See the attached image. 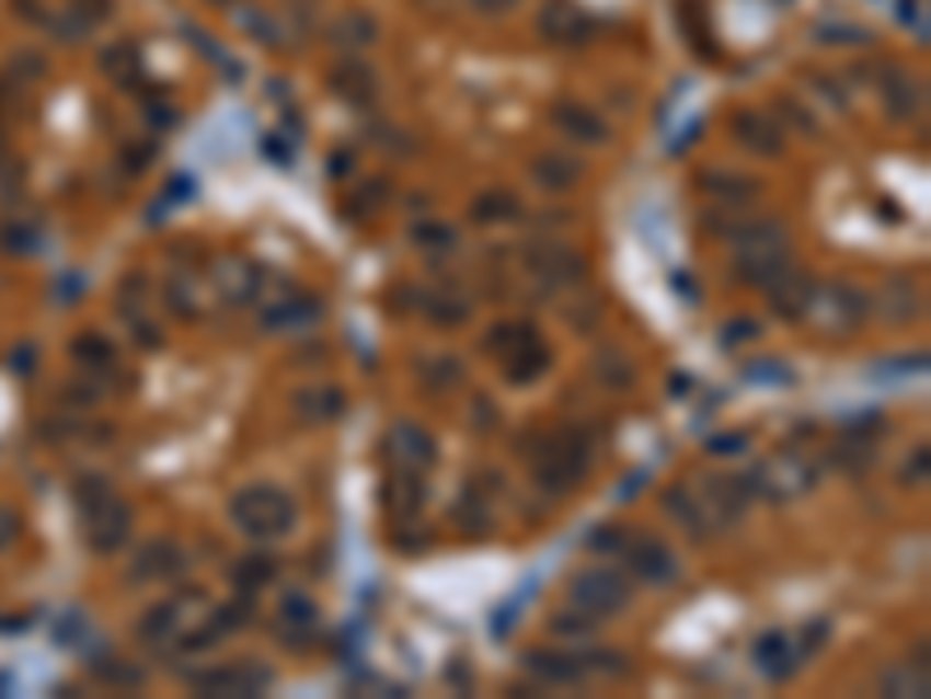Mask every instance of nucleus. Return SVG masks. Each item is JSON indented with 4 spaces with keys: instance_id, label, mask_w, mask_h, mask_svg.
Here are the masks:
<instances>
[{
    "instance_id": "nucleus-1",
    "label": "nucleus",
    "mask_w": 931,
    "mask_h": 699,
    "mask_svg": "<svg viewBox=\"0 0 931 699\" xmlns=\"http://www.w3.org/2000/svg\"><path fill=\"white\" fill-rule=\"evenodd\" d=\"M210 611L215 606L200 593H177L159 606H149L145 620H140V639L154 643V649H168V643H177V649H205V643H215L210 639Z\"/></svg>"
},
{
    "instance_id": "nucleus-2",
    "label": "nucleus",
    "mask_w": 931,
    "mask_h": 699,
    "mask_svg": "<svg viewBox=\"0 0 931 699\" xmlns=\"http://www.w3.org/2000/svg\"><path fill=\"white\" fill-rule=\"evenodd\" d=\"M815 481H819V471L801 452H773V457H763L750 475H745V485H750L755 500H769V504L801 500Z\"/></svg>"
},
{
    "instance_id": "nucleus-3",
    "label": "nucleus",
    "mask_w": 931,
    "mask_h": 699,
    "mask_svg": "<svg viewBox=\"0 0 931 699\" xmlns=\"http://www.w3.org/2000/svg\"><path fill=\"white\" fill-rule=\"evenodd\" d=\"M294 500L285 490H275V485H248L233 500V523L248 531V537L256 541H271V537H285V531L294 527Z\"/></svg>"
},
{
    "instance_id": "nucleus-4",
    "label": "nucleus",
    "mask_w": 931,
    "mask_h": 699,
    "mask_svg": "<svg viewBox=\"0 0 931 699\" xmlns=\"http://www.w3.org/2000/svg\"><path fill=\"white\" fill-rule=\"evenodd\" d=\"M587 467H591V448H587V438L573 434V429L545 438V448L536 452V481L550 494H564L573 485H583Z\"/></svg>"
},
{
    "instance_id": "nucleus-5",
    "label": "nucleus",
    "mask_w": 931,
    "mask_h": 699,
    "mask_svg": "<svg viewBox=\"0 0 931 699\" xmlns=\"http://www.w3.org/2000/svg\"><path fill=\"white\" fill-rule=\"evenodd\" d=\"M806 318L825 331V336H848L866 322V299L857 294L852 285L834 280V285H815L811 289V303H806Z\"/></svg>"
},
{
    "instance_id": "nucleus-6",
    "label": "nucleus",
    "mask_w": 931,
    "mask_h": 699,
    "mask_svg": "<svg viewBox=\"0 0 931 699\" xmlns=\"http://www.w3.org/2000/svg\"><path fill=\"white\" fill-rule=\"evenodd\" d=\"M568 601L583 606L591 616H614L633 601V583L620 574V569H583L568 583Z\"/></svg>"
},
{
    "instance_id": "nucleus-7",
    "label": "nucleus",
    "mask_w": 931,
    "mask_h": 699,
    "mask_svg": "<svg viewBox=\"0 0 931 699\" xmlns=\"http://www.w3.org/2000/svg\"><path fill=\"white\" fill-rule=\"evenodd\" d=\"M527 271L536 275L540 285H550V289H577V280L587 275L583 256H577L573 248H564V243H536V248H527Z\"/></svg>"
},
{
    "instance_id": "nucleus-8",
    "label": "nucleus",
    "mask_w": 931,
    "mask_h": 699,
    "mask_svg": "<svg viewBox=\"0 0 931 699\" xmlns=\"http://www.w3.org/2000/svg\"><path fill=\"white\" fill-rule=\"evenodd\" d=\"M699 504L703 513L713 518V527H726V523H736L745 508H750V485H745V475H713V481H703L699 490Z\"/></svg>"
},
{
    "instance_id": "nucleus-9",
    "label": "nucleus",
    "mask_w": 931,
    "mask_h": 699,
    "mask_svg": "<svg viewBox=\"0 0 931 699\" xmlns=\"http://www.w3.org/2000/svg\"><path fill=\"white\" fill-rule=\"evenodd\" d=\"M633 546H624V560H629V574L639 583H652V587H670L680 578V564L676 555L657 541V537H629Z\"/></svg>"
},
{
    "instance_id": "nucleus-10",
    "label": "nucleus",
    "mask_w": 931,
    "mask_h": 699,
    "mask_svg": "<svg viewBox=\"0 0 931 699\" xmlns=\"http://www.w3.org/2000/svg\"><path fill=\"white\" fill-rule=\"evenodd\" d=\"M84 537H89V550H99V555L122 550L126 537H130V508L112 494V500H103L99 508L84 513Z\"/></svg>"
},
{
    "instance_id": "nucleus-11",
    "label": "nucleus",
    "mask_w": 931,
    "mask_h": 699,
    "mask_svg": "<svg viewBox=\"0 0 931 699\" xmlns=\"http://www.w3.org/2000/svg\"><path fill=\"white\" fill-rule=\"evenodd\" d=\"M378 500H382L391 523H415L419 508H424V475L405 471V467H391V475L378 485Z\"/></svg>"
},
{
    "instance_id": "nucleus-12",
    "label": "nucleus",
    "mask_w": 931,
    "mask_h": 699,
    "mask_svg": "<svg viewBox=\"0 0 931 699\" xmlns=\"http://www.w3.org/2000/svg\"><path fill=\"white\" fill-rule=\"evenodd\" d=\"M382 448L391 457V467H405V471H428V467L438 462V444L428 438V429L410 425V420H401V425L387 434Z\"/></svg>"
},
{
    "instance_id": "nucleus-13",
    "label": "nucleus",
    "mask_w": 931,
    "mask_h": 699,
    "mask_svg": "<svg viewBox=\"0 0 931 699\" xmlns=\"http://www.w3.org/2000/svg\"><path fill=\"white\" fill-rule=\"evenodd\" d=\"M192 686L200 695H219V699H229V695H261V690L271 686V672L266 667H210V672L192 676Z\"/></svg>"
},
{
    "instance_id": "nucleus-14",
    "label": "nucleus",
    "mask_w": 931,
    "mask_h": 699,
    "mask_svg": "<svg viewBox=\"0 0 931 699\" xmlns=\"http://www.w3.org/2000/svg\"><path fill=\"white\" fill-rule=\"evenodd\" d=\"M550 122H554L568 140H577V145H606V140H610L606 117L591 113V107L577 103V99H559V103L550 107Z\"/></svg>"
},
{
    "instance_id": "nucleus-15",
    "label": "nucleus",
    "mask_w": 931,
    "mask_h": 699,
    "mask_svg": "<svg viewBox=\"0 0 931 699\" xmlns=\"http://www.w3.org/2000/svg\"><path fill=\"white\" fill-rule=\"evenodd\" d=\"M811 289H815V280L806 271H796L792 262L782 266L769 285H763V294H769V303H773V312L778 318H792V322H801L806 318V303H811Z\"/></svg>"
},
{
    "instance_id": "nucleus-16",
    "label": "nucleus",
    "mask_w": 931,
    "mask_h": 699,
    "mask_svg": "<svg viewBox=\"0 0 931 699\" xmlns=\"http://www.w3.org/2000/svg\"><path fill=\"white\" fill-rule=\"evenodd\" d=\"M186 569V555L177 541H149L140 546V555L130 560V583H168Z\"/></svg>"
},
{
    "instance_id": "nucleus-17",
    "label": "nucleus",
    "mask_w": 931,
    "mask_h": 699,
    "mask_svg": "<svg viewBox=\"0 0 931 699\" xmlns=\"http://www.w3.org/2000/svg\"><path fill=\"white\" fill-rule=\"evenodd\" d=\"M261 280H266V271H256L252 262H242V256H219L215 262V289L229 303H256Z\"/></svg>"
},
{
    "instance_id": "nucleus-18",
    "label": "nucleus",
    "mask_w": 931,
    "mask_h": 699,
    "mask_svg": "<svg viewBox=\"0 0 931 699\" xmlns=\"http://www.w3.org/2000/svg\"><path fill=\"white\" fill-rule=\"evenodd\" d=\"M498 364H503V378L508 382H536L540 374L550 369V345L536 336V331H527L508 355H498Z\"/></svg>"
},
{
    "instance_id": "nucleus-19",
    "label": "nucleus",
    "mask_w": 931,
    "mask_h": 699,
    "mask_svg": "<svg viewBox=\"0 0 931 699\" xmlns=\"http://www.w3.org/2000/svg\"><path fill=\"white\" fill-rule=\"evenodd\" d=\"M699 187H703V196H713L722 210H740L759 196V182L745 177V173H732V169H703Z\"/></svg>"
},
{
    "instance_id": "nucleus-20",
    "label": "nucleus",
    "mask_w": 931,
    "mask_h": 699,
    "mask_svg": "<svg viewBox=\"0 0 931 699\" xmlns=\"http://www.w3.org/2000/svg\"><path fill=\"white\" fill-rule=\"evenodd\" d=\"M317 318H322V299H312V294H298L294 285L279 289V299L266 303V326H279V331L312 326Z\"/></svg>"
},
{
    "instance_id": "nucleus-21",
    "label": "nucleus",
    "mask_w": 931,
    "mask_h": 699,
    "mask_svg": "<svg viewBox=\"0 0 931 699\" xmlns=\"http://www.w3.org/2000/svg\"><path fill=\"white\" fill-rule=\"evenodd\" d=\"M331 89L341 94L345 103H372L378 99V76H372V66L364 57H345L331 66Z\"/></svg>"
},
{
    "instance_id": "nucleus-22",
    "label": "nucleus",
    "mask_w": 931,
    "mask_h": 699,
    "mask_svg": "<svg viewBox=\"0 0 931 699\" xmlns=\"http://www.w3.org/2000/svg\"><path fill=\"white\" fill-rule=\"evenodd\" d=\"M527 672L545 686H577L587 676V662L573 657V653H554V649H536L527 653Z\"/></svg>"
},
{
    "instance_id": "nucleus-23",
    "label": "nucleus",
    "mask_w": 931,
    "mask_h": 699,
    "mask_svg": "<svg viewBox=\"0 0 931 699\" xmlns=\"http://www.w3.org/2000/svg\"><path fill=\"white\" fill-rule=\"evenodd\" d=\"M732 131H736V140L745 145V150L769 154V159L782 154V126L773 117H763V113H736L732 117Z\"/></svg>"
},
{
    "instance_id": "nucleus-24",
    "label": "nucleus",
    "mask_w": 931,
    "mask_h": 699,
    "mask_svg": "<svg viewBox=\"0 0 931 699\" xmlns=\"http://www.w3.org/2000/svg\"><path fill=\"white\" fill-rule=\"evenodd\" d=\"M755 667L769 676V680H788L801 667V657H796L788 634H759L755 639Z\"/></svg>"
},
{
    "instance_id": "nucleus-25",
    "label": "nucleus",
    "mask_w": 931,
    "mask_h": 699,
    "mask_svg": "<svg viewBox=\"0 0 931 699\" xmlns=\"http://www.w3.org/2000/svg\"><path fill=\"white\" fill-rule=\"evenodd\" d=\"M531 182L545 192H573L583 182V163L573 154H540L531 159Z\"/></svg>"
},
{
    "instance_id": "nucleus-26",
    "label": "nucleus",
    "mask_w": 931,
    "mask_h": 699,
    "mask_svg": "<svg viewBox=\"0 0 931 699\" xmlns=\"http://www.w3.org/2000/svg\"><path fill=\"white\" fill-rule=\"evenodd\" d=\"M666 508H670V518H676V523H680L694 541H708V537L717 531V527H713V518L703 513V504H699V494H694V490H685V485L666 490Z\"/></svg>"
},
{
    "instance_id": "nucleus-27",
    "label": "nucleus",
    "mask_w": 931,
    "mask_h": 699,
    "mask_svg": "<svg viewBox=\"0 0 931 699\" xmlns=\"http://www.w3.org/2000/svg\"><path fill=\"white\" fill-rule=\"evenodd\" d=\"M419 308H424V318L434 322V326H442V331H447V326H461L465 318H471V303H465L461 294L442 289V285H438V289H428L424 299H419Z\"/></svg>"
},
{
    "instance_id": "nucleus-28",
    "label": "nucleus",
    "mask_w": 931,
    "mask_h": 699,
    "mask_svg": "<svg viewBox=\"0 0 931 699\" xmlns=\"http://www.w3.org/2000/svg\"><path fill=\"white\" fill-rule=\"evenodd\" d=\"M317 606L308 597H285L279 601V634H285L289 643H303L308 634H317Z\"/></svg>"
},
{
    "instance_id": "nucleus-29",
    "label": "nucleus",
    "mask_w": 931,
    "mask_h": 699,
    "mask_svg": "<svg viewBox=\"0 0 931 699\" xmlns=\"http://www.w3.org/2000/svg\"><path fill=\"white\" fill-rule=\"evenodd\" d=\"M517 215H521L517 196H513V192H503V187L480 192V196H475V206H471V219H475V225H503V219H517Z\"/></svg>"
},
{
    "instance_id": "nucleus-30",
    "label": "nucleus",
    "mask_w": 931,
    "mask_h": 699,
    "mask_svg": "<svg viewBox=\"0 0 931 699\" xmlns=\"http://www.w3.org/2000/svg\"><path fill=\"white\" fill-rule=\"evenodd\" d=\"M275 574H279V564L271 560V555H242L238 564H233V583H238V593H261L266 583H275Z\"/></svg>"
},
{
    "instance_id": "nucleus-31",
    "label": "nucleus",
    "mask_w": 931,
    "mask_h": 699,
    "mask_svg": "<svg viewBox=\"0 0 931 699\" xmlns=\"http://www.w3.org/2000/svg\"><path fill=\"white\" fill-rule=\"evenodd\" d=\"M387 196H391V187L382 177H368V182H359L349 196H345V215L349 219H368V215H378L382 206H387Z\"/></svg>"
},
{
    "instance_id": "nucleus-32",
    "label": "nucleus",
    "mask_w": 931,
    "mask_h": 699,
    "mask_svg": "<svg viewBox=\"0 0 931 699\" xmlns=\"http://www.w3.org/2000/svg\"><path fill=\"white\" fill-rule=\"evenodd\" d=\"M583 24L587 20L577 10H568V5H550L545 14H540V33H545L550 43H577V33H587Z\"/></svg>"
},
{
    "instance_id": "nucleus-33",
    "label": "nucleus",
    "mask_w": 931,
    "mask_h": 699,
    "mask_svg": "<svg viewBox=\"0 0 931 699\" xmlns=\"http://www.w3.org/2000/svg\"><path fill=\"white\" fill-rule=\"evenodd\" d=\"M881 84H885V99H889V113L894 117H912V113H918V84H912L904 70H885Z\"/></svg>"
},
{
    "instance_id": "nucleus-34",
    "label": "nucleus",
    "mask_w": 931,
    "mask_h": 699,
    "mask_svg": "<svg viewBox=\"0 0 931 699\" xmlns=\"http://www.w3.org/2000/svg\"><path fill=\"white\" fill-rule=\"evenodd\" d=\"M70 355L84 364V369H99V374H107L112 369V345L103 341V336H93V331H84V336H74V345H70Z\"/></svg>"
},
{
    "instance_id": "nucleus-35",
    "label": "nucleus",
    "mask_w": 931,
    "mask_h": 699,
    "mask_svg": "<svg viewBox=\"0 0 931 699\" xmlns=\"http://www.w3.org/2000/svg\"><path fill=\"white\" fill-rule=\"evenodd\" d=\"M457 527L465 531V537H484V531L494 527V513H490V504H484L480 494H465V500L457 504Z\"/></svg>"
},
{
    "instance_id": "nucleus-36",
    "label": "nucleus",
    "mask_w": 931,
    "mask_h": 699,
    "mask_svg": "<svg viewBox=\"0 0 931 699\" xmlns=\"http://www.w3.org/2000/svg\"><path fill=\"white\" fill-rule=\"evenodd\" d=\"M881 690L885 695H927V662H918V672H912V662L908 667H894L881 676Z\"/></svg>"
},
{
    "instance_id": "nucleus-37",
    "label": "nucleus",
    "mask_w": 931,
    "mask_h": 699,
    "mask_svg": "<svg viewBox=\"0 0 931 699\" xmlns=\"http://www.w3.org/2000/svg\"><path fill=\"white\" fill-rule=\"evenodd\" d=\"M345 406V397L326 388V392H298V415L303 420H331V415H341Z\"/></svg>"
},
{
    "instance_id": "nucleus-38",
    "label": "nucleus",
    "mask_w": 931,
    "mask_h": 699,
    "mask_svg": "<svg viewBox=\"0 0 931 699\" xmlns=\"http://www.w3.org/2000/svg\"><path fill=\"white\" fill-rule=\"evenodd\" d=\"M550 630L564 634V639H591L596 634V616L583 611V606H573V611H554L550 616Z\"/></svg>"
},
{
    "instance_id": "nucleus-39",
    "label": "nucleus",
    "mask_w": 931,
    "mask_h": 699,
    "mask_svg": "<svg viewBox=\"0 0 931 699\" xmlns=\"http://www.w3.org/2000/svg\"><path fill=\"white\" fill-rule=\"evenodd\" d=\"M215 620H210V639H219V634H233V630H242V624L252 620V601H229V606H219V611H210Z\"/></svg>"
},
{
    "instance_id": "nucleus-40",
    "label": "nucleus",
    "mask_w": 931,
    "mask_h": 699,
    "mask_svg": "<svg viewBox=\"0 0 931 699\" xmlns=\"http://www.w3.org/2000/svg\"><path fill=\"white\" fill-rule=\"evenodd\" d=\"M112 494H117V490H112L103 475H84V481H74V508L89 513V508H99L103 500H112Z\"/></svg>"
},
{
    "instance_id": "nucleus-41",
    "label": "nucleus",
    "mask_w": 931,
    "mask_h": 699,
    "mask_svg": "<svg viewBox=\"0 0 931 699\" xmlns=\"http://www.w3.org/2000/svg\"><path fill=\"white\" fill-rule=\"evenodd\" d=\"M596 374H601V382H610V388H629L633 382V369H629V359L620 355V350H606V355L596 359Z\"/></svg>"
},
{
    "instance_id": "nucleus-42",
    "label": "nucleus",
    "mask_w": 931,
    "mask_h": 699,
    "mask_svg": "<svg viewBox=\"0 0 931 699\" xmlns=\"http://www.w3.org/2000/svg\"><path fill=\"white\" fill-rule=\"evenodd\" d=\"M419 378H424L434 392H442V388H452V382L461 378V364H457V359H447V355H442V359H428L424 369H419Z\"/></svg>"
},
{
    "instance_id": "nucleus-43",
    "label": "nucleus",
    "mask_w": 931,
    "mask_h": 699,
    "mask_svg": "<svg viewBox=\"0 0 931 699\" xmlns=\"http://www.w3.org/2000/svg\"><path fill=\"white\" fill-rule=\"evenodd\" d=\"M415 243L419 248H434V252H447V248H457V229H447V225H438V219H428V225H415Z\"/></svg>"
},
{
    "instance_id": "nucleus-44",
    "label": "nucleus",
    "mask_w": 931,
    "mask_h": 699,
    "mask_svg": "<svg viewBox=\"0 0 931 699\" xmlns=\"http://www.w3.org/2000/svg\"><path fill=\"white\" fill-rule=\"evenodd\" d=\"M825 639H829V620H811L806 630H801V639L792 643V649H796V657H801V662H806V657H811V653H815Z\"/></svg>"
},
{
    "instance_id": "nucleus-45",
    "label": "nucleus",
    "mask_w": 931,
    "mask_h": 699,
    "mask_svg": "<svg viewBox=\"0 0 931 699\" xmlns=\"http://www.w3.org/2000/svg\"><path fill=\"white\" fill-rule=\"evenodd\" d=\"M163 299L173 303V312H182V318H192V312H196V299H192V280H168Z\"/></svg>"
},
{
    "instance_id": "nucleus-46",
    "label": "nucleus",
    "mask_w": 931,
    "mask_h": 699,
    "mask_svg": "<svg viewBox=\"0 0 931 699\" xmlns=\"http://www.w3.org/2000/svg\"><path fill=\"white\" fill-rule=\"evenodd\" d=\"M624 541H629L624 527H596L591 531V550H624Z\"/></svg>"
},
{
    "instance_id": "nucleus-47",
    "label": "nucleus",
    "mask_w": 931,
    "mask_h": 699,
    "mask_svg": "<svg viewBox=\"0 0 931 699\" xmlns=\"http://www.w3.org/2000/svg\"><path fill=\"white\" fill-rule=\"evenodd\" d=\"M0 243H5V252H33V229L10 225L5 233H0Z\"/></svg>"
},
{
    "instance_id": "nucleus-48",
    "label": "nucleus",
    "mask_w": 931,
    "mask_h": 699,
    "mask_svg": "<svg viewBox=\"0 0 931 699\" xmlns=\"http://www.w3.org/2000/svg\"><path fill=\"white\" fill-rule=\"evenodd\" d=\"M750 336H759V322H750V318H736L732 331H722L726 345H740V341H750Z\"/></svg>"
},
{
    "instance_id": "nucleus-49",
    "label": "nucleus",
    "mask_w": 931,
    "mask_h": 699,
    "mask_svg": "<svg viewBox=\"0 0 931 699\" xmlns=\"http://www.w3.org/2000/svg\"><path fill=\"white\" fill-rule=\"evenodd\" d=\"M396 541H401V550H405V555H415V550H424V546H428V537H424V531H410L405 523H396Z\"/></svg>"
},
{
    "instance_id": "nucleus-50",
    "label": "nucleus",
    "mask_w": 931,
    "mask_h": 699,
    "mask_svg": "<svg viewBox=\"0 0 931 699\" xmlns=\"http://www.w3.org/2000/svg\"><path fill=\"white\" fill-rule=\"evenodd\" d=\"M14 537H19V518H14V508L0 504V550H5Z\"/></svg>"
},
{
    "instance_id": "nucleus-51",
    "label": "nucleus",
    "mask_w": 931,
    "mask_h": 699,
    "mask_svg": "<svg viewBox=\"0 0 931 699\" xmlns=\"http://www.w3.org/2000/svg\"><path fill=\"white\" fill-rule=\"evenodd\" d=\"M904 481H927V448H918L908 457V471H904Z\"/></svg>"
},
{
    "instance_id": "nucleus-52",
    "label": "nucleus",
    "mask_w": 931,
    "mask_h": 699,
    "mask_svg": "<svg viewBox=\"0 0 931 699\" xmlns=\"http://www.w3.org/2000/svg\"><path fill=\"white\" fill-rule=\"evenodd\" d=\"M708 448H713V452H740V448H745V434H736V438H713Z\"/></svg>"
},
{
    "instance_id": "nucleus-53",
    "label": "nucleus",
    "mask_w": 931,
    "mask_h": 699,
    "mask_svg": "<svg viewBox=\"0 0 931 699\" xmlns=\"http://www.w3.org/2000/svg\"><path fill=\"white\" fill-rule=\"evenodd\" d=\"M475 10H484V14H498V10H513L517 0H471Z\"/></svg>"
},
{
    "instance_id": "nucleus-54",
    "label": "nucleus",
    "mask_w": 931,
    "mask_h": 699,
    "mask_svg": "<svg viewBox=\"0 0 931 699\" xmlns=\"http://www.w3.org/2000/svg\"><path fill=\"white\" fill-rule=\"evenodd\" d=\"M345 169H349V154H335V159H331V173H335V177H349Z\"/></svg>"
},
{
    "instance_id": "nucleus-55",
    "label": "nucleus",
    "mask_w": 931,
    "mask_h": 699,
    "mask_svg": "<svg viewBox=\"0 0 931 699\" xmlns=\"http://www.w3.org/2000/svg\"><path fill=\"white\" fill-rule=\"evenodd\" d=\"M215 5H233V0H215Z\"/></svg>"
}]
</instances>
